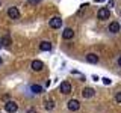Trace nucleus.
Returning a JSON list of instances; mask_svg holds the SVG:
<instances>
[{"label":"nucleus","instance_id":"f257e3e1","mask_svg":"<svg viewBox=\"0 0 121 113\" xmlns=\"http://www.w3.org/2000/svg\"><path fill=\"white\" fill-rule=\"evenodd\" d=\"M97 17H98V20H108V18L111 17V11H109L108 8H101V9H98Z\"/></svg>","mask_w":121,"mask_h":113},{"label":"nucleus","instance_id":"f03ea898","mask_svg":"<svg viewBox=\"0 0 121 113\" xmlns=\"http://www.w3.org/2000/svg\"><path fill=\"white\" fill-rule=\"evenodd\" d=\"M48 26H50L52 29H59L60 26H62V18H60V17H53V18H50Z\"/></svg>","mask_w":121,"mask_h":113},{"label":"nucleus","instance_id":"7ed1b4c3","mask_svg":"<svg viewBox=\"0 0 121 113\" xmlns=\"http://www.w3.org/2000/svg\"><path fill=\"white\" fill-rule=\"evenodd\" d=\"M8 17L12 18V20H17V18H20V11H18V8H15V6L9 8V9H8Z\"/></svg>","mask_w":121,"mask_h":113},{"label":"nucleus","instance_id":"20e7f679","mask_svg":"<svg viewBox=\"0 0 121 113\" xmlns=\"http://www.w3.org/2000/svg\"><path fill=\"white\" fill-rule=\"evenodd\" d=\"M17 109H18V105H17V103H14V101H8V103L5 104V110L8 113H15Z\"/></svg>","mask_w":121,"mask_h":113},{"label":"nucleus","instance_id":"39448f33","mask_svg":"<svg viewBox=\"0 0 121 113\" xmlns=\"http://www.w3.org/2000/svg\"><path fill=\"white\" fill-rule=\"evenodd\" d=\"M68 110H71V112H77L79 109H80V103H79L77 100H71V101H68Z\"/></svg>","mask_w":121,"mask_h":113},{"label":"nucleus","instance_id":"423d86ee","mask_svg":"<svg viewBox=\"0 0 121 113\" xmlns=\"http://www.w3.org/2000/svg\"><path fill=\"white\" fill-rule=\"evenodd\" d=\"M59 90H60V93H70L71 92V85L68 81H62V83H60Z\"/></svg>","mask_w":121,"mask_h":113},{"label":"nucleus","instance_id":"0eeeda50","mask_svg":"<svg viewBox=\"0 0 121 113\" xmlns=\"http://www.w3.org/2000/svg\"><path fill=\"white\" fill-rule=\"evenodd\" d=\"M120 29H121V26H120L118 21H112L111 24H109V32L111 33H118Z\"/></svg>","mask_w":121,"mask_h":113},{"label":"nucleus","instance_id":"6e6552de","mask_svg":"<svg viewBox=\"0 0 121 113\" xmlns=\"http://www.w3.org/2000/svg\"><path fill=\"white\" fill-rule=\"evenodd\" d=\"M30 68H32L33 71H41L44 68V63L41 62V60H33L32 65H30Z\"/></svg>","mask_w":121,"mask_h":113},{"label":"nucleus","instance_id":"1a4fd4ad","mask_svg":"<svg viewBox=\"0 0 121 113\" xmlns=\"http://www.w3.org/2000/svg\"><path fill=\"white\" fill-rule=\"evenodd\" d=\"M94 92H95L94 89L85 88V89H83V92H82V95H83V98H92V97H94Z\"/></svg>","mask_w":121,"mask_h":113},{"label":"nucleus","instance_id":"9d476101","mask_svg":"<svg viewBox=\"0 0 121 113\" xmlns=\"http://www.w3.org/2000/svg\"><path fill=\"white\" fill-rule=\"evenodd\" d=\"M74 35V32H73V29H70V27H67L65 30H64V33H62V38L64 39H71Z\"/></svg>","mask_w":121,"mask_h":113},{"label":"nucleus","instance_id":"9b49d317","mask_svg":"<svg viewBox=\"0 0 121 113\" xmlns=\"http://www.w3.org/2000/svg\"><path fill=\"white\" fill-rule=\"evenodd\" d=\"M39 48H41L43 51H50V50H52V44L48 42V41H43V42L39 44Z\"/></svg>","mask_w":121,"mask_h":113},{"label":"nucleus","instance_id":"f8f14e48","mask_svg":"<svg viewBox=\"0 0 121 113\" xmlns=\"http://www.w3.org/2000/svg\"><path fill=\"white\" fill-rule=\"evenodd\" d=\"M86 60H88L89 63H97L98 57H97V54H94V53H88V54H86Z\"/></svg>","mask_w":121,"mask_h":113},{"label":"nucleus","instance_id":"ddd939ff","mask_svg":"<svg viewBox=\"0 0 121 113\" xmlns=\"http://www.w3.org/2000/svg\"><path fill=\"white\" fill-rule=\"evenodd\" d=\"M30 90H32L33 93H41L43 92V88H41L39 85H32L30 86Z\"/></svg>","mask_w":121,"mask_h":113},{"label":"nucleus","instance_id":"4468645a","mask_svg":"<svg viewBox=\"0 0 121 113\" xmlns=\"http://www.w3.org/2000/svg\"><path fill=\"white\" fill-rule=\"evenodd\" d=\"M45 109H47V110H53V109H55V103H53L52 100H48L47 103H45V105H44Z\"/></svg>","mask_w":121,"mask_h":113},{"label":"nucleus","instance_id":"2eb2a0df","mask_svg":"<svg viewBox=\"0 0 121 113\" xmlns=\"http://www.w3.org/2000/svg\"><path fill=\"white\" fill-rule=\"evenodd\" d=\"M2 42H3V45H5V47H9V45H11V38H9V36H5V38L2 39Z\"/></svg>","mask_w":121,"mask_h":113},{"label":"nucleus","instance_id":"dca6fc26","mask_svg":"<svg viewBox=\"0 0 121 113\" xmlns=\"http://www.w3.org/2000/svg\"><path fill=\"white\" fill-rule=\"evenodd\" d=\"M115 100H117V103H121V92H117Z\"/></svg>","mask_w":121,"mask_h":113},{"label":"nucleus","instance_id":"f3484780","mask_svg":"<svg viewBox=\"0 0 121 113\" xmlns=\"http://www.w3.org/2000/svg\"><path fill=\"white\" fill-rule=\"evenodd\" d=\"M103 83H104V85H111V78H103Z\"/></svg>","mask_w":121,"mask_h":113},{"label":"nucleus","instance_id":"a211bd4d","mask_svg":"<svg viewBox=\"0 0 121 113\" xmlns=\"http://www.w3.org/2000/svg\"><path fill=\"white\" fill-rule=\"evenodd\" d=\"M86 8H88V5H82V6H80V11H83V9H86ZM80 11H79V12H80Z\"/></svg>","mask_w":121,"mask_h":113},{"label":"nucleus","instance_id":"6ab92c4d","mask_svg":"<svg viewBox=\"0 0 121 113\" xmlns=\"http://www.w3.org/2000/svg\"><path fill=\"white\" fill-rule=\"evenodd\" d=\"M27 113H36V110H35V109H29Z\"/></svg>","mask_w":121,"mask_h":113},{"label":"nucleus","instance_id":"aec40b11","mask_svg":"<svg viewBox=\"0 0 121 113\" xmlns=\"http://www.w3.org/2000/svg\"><path fill=\"white\" fill-rule=\"evenodd\" d=\"M118 65H120V66H121V57H120V59H118Z\"/></svg>","mask_w":121,"mask_h":113},{"label":"nucleus","instance_id":"412c9836","mask_svg":"<svg viewBox=\"0 0 121 113\" xmlns=\"http://www.w3.org/2000/svg\"><path fill=\"white\" fill-rule=\"evenodd\" d=\"M30 2H39V0H30Z\"/></svg>","mask_w":121,"mask_h":113},{"label":"nucleus","instance_id":"4be33fe9","mask_svg":"<svg viewBox=\"0 0 121 113\" xmlns=\"http://www.w3.org/2000/svg\"><path fill=\"white\" fill-rule=\"evenodd\" d=\"M97 2H103V0H97Z\"/></svg>","mask_w":121,"mask_h":113},{"label":"nucleus","instance_id":"5701e85b","mask_svg":"<svg viewBox=\"0 0 121 113\" xmlns=\"http://www.w3.org/2000/svg\"><path fill=\"white\" fill-rule=\"evenodd\" d=\"M0 65H2V60H0Z\"/></svg>","mask_w":121,"mask_h":113}]
</instances>
